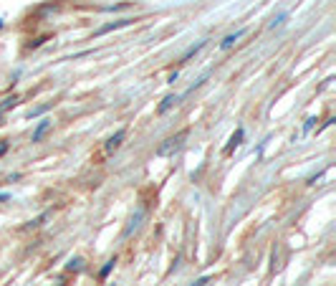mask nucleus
I'll return each instance as SVG.
<instances>
[{
    "instance_id": "obj_1",
    "label": "nucleus",
    "mask_w": 336,
    "mask_h": 286,
    "mask_svg": "<svg viewBox=\"0 0 336 286\" xmlns=\"http://www.w3.org/2000/svg\"><path fill=\"white\" fill-rule=\"evenodd\" d=\"M187 137H190V129H182V132H177L175 137H167V140L157 147V155H159V157H170V155H175V152L182 149V144H185Z\"/></svg>"
},
{
    "instance_id": "obj_2",
    "label": "nucleus",
    "mask_w": 336,
    "mask_h": 286,
    "mask_svg": "<svg viewBox=\"0 0 336 286\" xmlns=\"http://www.w3.org/2000/svg\"><path fill=\"white\" fill-rule=\"evenodd\" d=\"M127 140V129H119V132H114V137H109L107 140V144H104V155H114V152L121 147V142Z\"/></svg>"
},
{
    "instance_id": "obj_3",
    "label": "nucleus",
    "mask_w": 336,
    "mask_h": 286,
    "mask_svg": "<svg viewBox=\"0 0 336 286\" xmlns=\"http://www.w3.org/2000/svg\"><path fill=\"white\" fill-rule=\"evenodd\" d=\"M142 221H144V208H139L132 218H129V226L124 228V233H121V238H129L134 231H139V226H142Z\"/></svg>"
},
{
    "instance_id": "obj_4",
    "label": "nucleus",
    "mask_w": 336,
    "mask_h": 286,
    "mask_svg": "<svg viewBox=\"0 0 336 286\" xmlns=\"http://www.w3.org/2000/svg\"><path fill=\"white\" fill-rule=\"evenodd\" d=\"M243 135H245V132H243V127H238V129L233 132V137H230L227 147L223 149V155H233V149H238V147L243 144Z\"/></svg>"
},
{
    "instance_id": "obj_5",
    "label": "nucleus",
    "mask_w": 336,
    "mask_h": 286,
    "mask_svg": "<svg viewBox=\"0 0 336 286\" xmlns=\"http://www.w3.org/2000/svg\"><path fill=\"white\" fill-rule=\"evenodd\" d=\"M243 36H245V28H240V31H235V33H230V36H225L223 43H220V51H230Z\"/></svg>"
},
{
    "instance_id": "obj_6",
    "label": "nucleus",
    "mask_w": 336,
    "mask_h": 286,
    "mask_svg": "<svg viewBox=\"0 0 336 286\" xmlns=\"http://www.w3.org/2000/svg\"><path fill=\"white\" fill-rule=\"evenodd\" d=\"M134 20L132 18H121V20H114V23H107V26H101L96 31V36H104V33H109V31H116V28H124V26H132Z\"/></svg>"
},
{
    "instance_id": "obj_7",
    "label": "nucleus",
    "mask_w": 336,
    "mask_h": 286,
    "mask_svg": "<svg viewBox=\"0 0 336 286\" xmlns=\"http://www.w3.org/2000/svg\"><path fill=\"white\" fill-rule=\"evenodd\" d=\"M51 127H53V122H51L48 117H46V119H40V122H38V127H36V132H33V142H40V140H43V137H46V132H48Z\"/></svg>"
},
{
    "instance_id": "obj_8",
    "label": "nucleus",
    "mask_w": 336,
    "mask_h": 286,
    "mask_svg": "<svg viewBox=\"0 0 336 286\" xmlns=\"http://www.w3.org/2000/svg\"><path fill=\"white\" fill-rule=\"evenodd\" d=\"M175 104H180V96H177V94H167V96L162 99V104L157 106V114H167Z\"/></svg>"
},
{
    "instance_id": "obj_9",
    "label": "nucleus",
    "mask_w": 336,
    "mask_h": 286,
    "mask_svg": "<svg viewBox=\"0 0 336 286\" xmlns=\"http://www.w3.org/2000/svg\"><path fill=\"white\" fill-rule=\"evenodd\" d=\"M202 48H205V41H197L195 46H190V48H187V51L182 53V58H180V61H182V63H187V61H190V58H192L197 51H202Z\"/></svg>"
},
{
    "instance_id": "obj_10",
    "label": "nucleus",
    "mask_w": 336,
    "mask_h": 286,
    "mask_svg": "<svg viewBox=\"0 0 336 286\" xmlns=\"http://www.w3.org/2000/svg\"><path fill=\"white\" fill-rule=\"evenodd\" d=\"M286 20H288V13H281L278 18H273V20H270V26H268V28H270V31H276L278 26H283V23H286Z\"/></svg>"
},
{
    "instance_id": "obj_11",
    "label": "nucleus",
    "mask_w": 336,
    "mask_h": 286,
    "mask_svg": "<svg viewBox=\"0 0 336 286\" xmlns=\"http://www.w3.org/2000/svg\"><path fill=\"white\" fill-rule=\"evenodd\" d=\"M15 104H18V96L13 94V96H8V99H5L3 104H0V112H8V109H13Z\"/></svg>"
},
{
    "instance_id": "obj_12",
    "label": "nucleus",
    "mask_w": 336,
    "mask_h": 286,
    "mask_svg": "<svg viewBox=\"0 0 336 286\" xmlns=\"http://www.w3.org/2000/svg\"><path fill=\"white\" fill-rule=\"evenodd\" d=\"M81 266H83V261H81L78 256H76V258H71V261L66 263V269H69V271H81Z\"/></svg>"
},
{
    "instance_id": "obj_13",
    "label": "nucleus",
    "mask_w": 336,
    "mask_h": 286,
    "mask_svg": "<svg viewBox=\"0 0 336 286\" xmlns=\"http://www.w3.org/2000/svg\"><path fill=\"white\" fill-rule=\"evenodd\" d=\"M114 263H116V258H109L107 263H104V269H101V274H99V276H101V279H107V276H109V271L114 269Z\"/></svg>"
},
{
    "instance_id": "obj_14",
    "label": "nucleus",
    "mask_w": 336,
    "mask_h": 286,
    "mask_svg": "<svg viewBox=\"0 0 336 286\" xmlns=\"http://www.w3.org/2000/svg\"><path fill=\"white\" fill-rule=\"evenodd\" d=\"M51 104H43V106H36V109H31V112H28V119H33V117H38L40 112H46V109H48Z\"/></svg>"
},
{
    "instance_id": "obj_15",
    "label": "nucleus",
    "mask_w": 336,
    "mask_h": 286,
    "mask_svg": "<svg viewBox=\"0 0 336 286\" xmlns=\"http://www.w3.org/2000/svg\"><path fill=\"white\" fill-rule=\"evenodd\" d=\"M48 215H51V213H43L40 218H36V221H31V223H28V228H38V226H43V221H46Z\"/></svg>"
},
{
    "instance_id": "obj_16",
    "label": "nucleus",
    "mask_w": 336,
    "mask_h": 286,
    "mask_svg": "<svg viewBox=\"0 0 336 286\" xmlns=\"http://www.w3.org/2000/svg\"><path fill=\"white\" fill-rule=\"evenodd\" d=\"M313 124H316V119L308 117V119H306V124H303V132H311V129H313Z\"/></svg>"
},
{
    "instance_id": "obj_17",
    "label": "nucleus",
    "mask_w": 336,
    "mask_h": 286,
    "mask_svg": "<svg viewBox=\"0 0 336 286\" xmlns=\"http://www.w3.org/2000/svg\"><path fill=\"white\" fill-rule=\"evenodd\" d=\"M43 41H48V38H36L33 43H28V48H38V46H40V43H43Z\"/></svg>"
},
{
    "instance_id": "obj_18",
    "label": "nucleus",
    "mask_w": 336,
    "mask_h": 286,
    "mask_svg": "<svg viewBox=\"0 0 336 286\" xmlns=\"http://www.w3.org/2000/svg\"><path fill=\"white\" fill-rule=\"evenodd\" d=\"M5 152H8V142H5V140H0V157H3Z\"/></svg>"
},
{
    "instance_id": "obj_19",
    "label": "nucleus",
    "mask_w": 336,
    "mask_h": 286,
    "mask_svg": "<svg viewBox=\"0 0 336 286\" xmlns=\"http://www.w3.org/2000/svg\"><path fill=\"white\" fill-rule=\"evenodd\" d=\"M207 281H210V276H202V279H197V281H195V284H192V286H205V284H207Z\"/></svg>"
},
{
    "instance_id": "obj_20",
    "label": "nucleus",
    "mask_w": 336,
    "mask_h": 286,
    "mask_svg": "<svg viewBox=\"0 0 336 286\" xmlns=\"http://www.w3.org/2000/svg\"><path fill=\"white\" fill-rule=\"evenodd\" d=\"M0 200H8V195H5V192H0Z\"/></svg>"
},
{
    "instance_id": "obj_21",
    "label": "nucleus",
    "mask_w": 336,
    "mask_h": 286,
    "mask_svg": "<svg viewBox=\"0 0 336 286\" xmlns=\"http://www.w3.org/2000/svg\"><path fill=\"white\" fill-rule=\"evenodd\" d=\"M0 124H3V112H0Z\"/></svg>"
},
{
    "instance_id": "obj_22",
    "label": "nucleus",
    "mask_w": 336,
    "mask_h": 286,
    "mask_svg": "<svg viewBox=\"0 0 336 286\" xmlns=\"http://www.w3.org/2000/svg\"><path fill=\"white\" fill-rule=\"evenodd\" d=\"M0 28H3V20H0Z\"/></svg>"
}]
</instances>
